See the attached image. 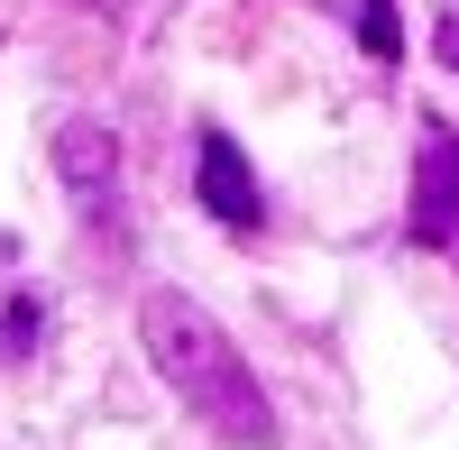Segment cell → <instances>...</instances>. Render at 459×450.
Segmentation results:
<instances>
[{
    "instance_id": "cell-1",
    "label": "cell",
    "mask_w": 459,
    "mask_h": 450,
    "mask_svg": "<svg viewBox=\"0 0 459 450\" xmlns=\"http://www.w3.org/2000/svg\"><path fill=\"white\" fill-rule=\"evenodd\" d=\"M138 341L157 359V377L184 395V414H203V432H221L230 450H276V404H266L257 368L184 285H157L138 304Z\"/></svg>"
},
{
    "instance_id": "cell-2",
    "label": "cell",
    "mask_w": 459,
    "mask_h": 450,
    "mask_svg": "<svg viewBox=\"0 0 459 450\" xmlns=\"http://www.w3.org/2000/svg\"><path fill=\"white\" fill-rule=\"evenodd\" d=\"M404 230H413V248H450V239H459V129H450V120H423Z\"/></svg>"
},
{
    "instance_id": "cell-3",
    "label": "cell",
    "mask_w": 459,
    "mask_h": 450,
    "mask_svg": "<svg viewBox=\"0 0 459 450\" xmlns=\"http://www.w3.org/2000/svg\"><path fill=\"white\" fill-rule=\"evenodd\" d=\"M194 184H203V212L221 221V230H257V221H266V194H257V175H248V157H239L230 129H203Z\"/></svg>"
},
{
    "instance_id": "cell-4",
    "label": "cell",
    "mask_w": 459,
    "mask_h": 450,
    "mask_svg": "<svg viewBox=\"0 0 459 450\" xmlns=\"http://www.w3.org/2000/svg\"><path fill=\"white\" fill-rule=\"evenodd\" d=\"M56 175H65V194L83 221L110 212V194H120V138H110L101 120H65L56 129Z\"/></svg>"
},
{
    "instance_id": "cell-5",
    "label": "cell",
    "mask_w": 459,
    "mask_h": 450,
    "mask_svg": "<svg viewBox=\"0 0 459 450\" xmlns=\"http://www.w3.org/2000/svg\"><path fill=\"white\" fill-rule=\"evenodd\" d=\"M37 341H47V304H37V294H10V304H0V359H28Z\"/></svg>"
},
{
    "instance_id": "cell-6",
    "label": "cell",
    "mask_w": 459,
    "mask_h": 450,
    "mask_svg": "<svg viewBox=\"0 0 459 450\" xmlns=\"http://www.w3.org/2000/svg\"><path fill=\"white\" fill-rule=\"evenodd\" d=\"M359 37H368V56H377V65H395V56H404V28H395V0H359Z\"/></svg>"
},
{
    "instance_id": "cell-7",
    "label": "cell",
    "mask_w": 459,
    "mask_h": 450,
    "mask_svg": "<svg viewBox=\"0 0 459 450\" xmlns=\"http://www.w3.org/2000/svg\"><path fill=\"white\" fill-rule=\"evenodd\" d=\"M432 56H441V65L459 74V19H441V28H432Z\"/></svg>"
},
{
    "instance_id": "cell-8",
    "label": "cell",
    "mask_w": 459,
    "mask_h": 450,
    "mask_svg": "<svg viewBox=\"0 0 459 450\" xmlns=\"http://www.w3.org/2000/svg\"><path fill=\"white\" fill-rule=\"evenodd\" d=\"M74 10H92V19H129L138 0H74Z\"/></svg>"
}]
</instances>
